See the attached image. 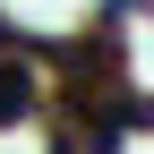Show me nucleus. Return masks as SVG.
<instances>
[{"instance_id": "obj_1", "label": "nucleus", "mask_w": 154, "mask_h": 154, "mask_svg": "<svg viewBox=\"0 0 154 154\" xmlns=\"http://www.w3.org/2000/svg\"><path fill=\"white\" fill-rule=\"evenodd\" d=\"M43 103V69L26 60V51H9L0 60V120H17V111H34Z\"/></svg>"}, {"instance_id": "obj_2", "label": "nucleus", "mask_w": 154, "mask_h": 154, "mask_svg": "<svg viewBox=\"0 0 154 154\" xmlns=\"http://www.w3.org/2000/svg\"><path fill=\"white\" fill-rule=\"evenodd\" d=\"M0 51H17V26H9V17H0Z\"/></svg>"}]
</instances>
